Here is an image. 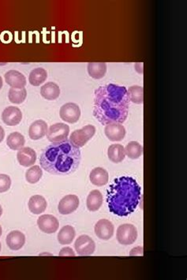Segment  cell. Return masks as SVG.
Masks as SVG:
<instances>
[{
    "mask_svg": "<svg viewBox=\"0 0 187 280\" xmlns=\"http://www.w3.org/2000/svg\"><path fill=\"white\" fill-rule=\"evenodd\" d=\"M70 134V127L67 124L58 122L51 125L47 132V138L52 143H58L65 141L68 139Z\"/></svg>",
    "mask_w": 187,
    "mask_h": 280,
    "instance_id": "cell-5",
    "label": "cell"
},
{
    "mask_svg": "<svg viewBox=\"0 0 187 280\" xmlns=\"http://www.w3.org/2000/svg\"><path fill=\"white\" fill-rule=\"evenodd\" d=\"M6 144L12 150H19V149H22L25 145V137L19 132H14L7 137Z\"/></svg>",
    "mask_w": 187,
    "mask_h": 280,
    "instance_id": "cell-24",
    "label": "cell"
},
{
    "mask_svg": "<svg viewBox=\"0 0 187 280\" xmlns=\"http://www.w3.org/2000/svg\"><path fill=\"white\" fill-rule=\"evenodd\" d=\"M76 232L75 228L70 225L64 226L58 232V241L61 245L71 244L75 239Z\"/></svg>",
    "mask_w": 187,
    "mask_h": 280,
    "instance_id": "cell-25",
    "label": "cell"
},
{
    "mask_svg": "<svg viewBox=\"0 0 187 280\" xmlns=\"http://www.w3.org/2000/svg\"><path fill=\"white\" fill-rule=\"evenodd\" d=\"M75 249L80 256H90L95 252L96 245L94 241L88 235H81L76 239L75 243Z\"/></svg>",
    "mask_w": 187,
    "mask_h": 280,
    "instance_id": "cell-8",
    "label": "cell"
},
{
    "mask_svg": "<svg viewBox=\"0 0 187 280\" xmlns=\"http://www.w3.org/2000/svg\"><path fill=\"white\" fill-rule=\"evenodd\" d=\"M103 205V197L101 192L97 190L90 192L88 196L86 205L90 211H96L101 208Z\"/></svg>",
    "mask_w": 187,
    "mask_h": 280,
    "instance_id": "cell-21",
    "label": "cell"
},
{
    "mask_svg": "<svg viewBox=\"0 0 187 280\" xmlns=\"http://www.w3.org/2000/svg\"><path fill=\"white\" fill-rule=\"evenodd\" d=\"M79 206V199L76 195H67L61 200L58 204V209L62 215L73 213Z\"/></svg>",
    "mask_w": 187,
    "mask_h": 280,
    "instance_id": "cell-10",
    "label": "cell"
},
{
    "mask_svg": "<svg viewBox=\"0 0 187 280\" xmlns=\"http://www.w3.org/2000/svg\"><path fill=\"white\" fill-rule=\"evenodd\" d=\"M37 225L46 234H54L59 228V223L54 215H42L38 218Z\"/></svg>",
    "mask_w": 187,
    "mask_h": 280,
    "instance_id": "cell-9",
    "label": "cell"
},
{
    "mask_svg": "<svg viewBox=\"0 0 187 280\" xmlns=\"http://www.w3.org/2000/svg\"><path fill=\"white\" fill-rule=\"evenodd\" d=\"M28 205L32 213L39 215L45 211L48 204L44 197H42L40 195H34L29 199Z\"/></svg>",
    "mask_w": 187,
    "mask_h": 280,
    "instance_id": "cell-19",
    "label": "cell"
},
{
    "mask_svg": "<svg viewBox=\"0 0 187 280\" xmlns=\"http://www.w3.org/2000/svg\"><path fill=\"white\" fill-rule=\"evenodd\" d=\"M5 138V131L3 128L0 125V143L2 142Z\"/></svg>",
    "mask_w": 187,
    "mask_h": 280,
    "instance_id": "cell-34",
    "label": "cell"
},
{
    "mask_svg": "<svg viewBox=\"0 0 187 280\" xmlns=\"http://www.w3.org/2000/svg\"><path fill=\"white\" fill-rule=\"evenodd\" d=\"M27 96V91L24 88H10L9 90L8 98L13 104L15 105H21L25 101Z\"/></svg>",
    "mask_w": 187,
    "mask_h": 280,
    "instance_id": "cell-28",
    "label": "cell"
},
{
    "mask_svg": "<svg viewBox=\"0 0 187 280\" xmlns=\"http://www.w3.org/2000/svg\"><path fill=\"white\" fill-rule=\"evenodd\" d=\"M6 242L11 250H19L25 245V236L19 230H13L6 237Z\"/></svg>",
    "mask_w": 187,
    "mask_h": 280,
    "instance_id": "cell-17",
    "label": "cell"
},
{
    "mask_svg": "<svg viewBox=\"0 0 187 280\" xmlns=\"http://www.w3.org/2000/svg\"><path fill=\"white\" fill-rule=\"evenodd\" d=\"M104 133L111 141H121L126 136V129L119 122H112L105 125Z\"/></svg>",
    "mask_w": 187,
    "mask_h": 280,
    "instance_id": "cell-13",
    "label": "cell"
},
{
    "mask_svg": "<svg viewBox=\"0 0 187 280\" xmlns=\"http://www.w3.org/2000/svg\"><path fill=\"white\" fill-rule=\"evenodd\" d=\"M4 78L6 84H8L11 88L20 89L25 88V86H26L25 76L17 70H10L6 72Z\"/></svg>",
    "mask_w": 187,
    "mask_h": 280,
    "instance_id": "cell-15",
    "label": "cell"
},
{
    "mask_svg": "<svg viewBox=\"0 0 187 280\" xmlns=\"http://www.w3.org/2000/svg\"><path fill=\"white\" fill-rule=\"evenodd\" d=\"M11 179L10 176L0 174V193L8 191L11 188Z\"/></svg>",
    "mask_w": 187,
    "mask_h": 280,
    "instance_id": "cell-31",
    "label": "cell"
},
{
    "mask_svg": "<svg viewBox=\"0 0 187 280\" xmlns=\"http://www.w3.org/2000/svg\"><path fill=\"white\" fill-rule=\"evenodd\" d=\"M2 79L1 78V76H0V90L2 88Z\"/></svg>",
    "mask_w": 187,
    "mask_h": 280,
    "instance_id": "cell-35",
    "label": "cell"
},
{
    "mask_svg": "<svg viewBox=\"0 0 187 280\" xmlns=\"http://www.w3.org/2000/svg\"><path fill=\"white\" fill-rule=\"evenodd\" d=\"M2 207H1V205H0V217H1V215H2Z\"/></svg>",
    "mask_w": 187,
    "mask_h": 280,
    "instance_id": "cell-36",
    "label": "cell"
},
{
    "mask_svg": "<svg viewBox=\"0 0 187 280\" xmlns=\"http://www.w3.org/2000/svg\"><path fill=\"white\" fill-rule=\"evenodd\" d=\"M114 225L109 220H99L95 226V234L96 236L102 240H109L114 235Z\"/></svg>",
    "mask_w": 187,
    "mask_h": 280,
    "instance_id": "cell-11",
    "label": "cell"
},
{
    "mask_svg": "<svg viewBox=\"0 0 187 280\" xmlns=\"http://www.w3.org/2000/svg\"><path fill=\"white\" fill-rule=\"evenodd\" d=\"M43 172L39 166H33L25 173V178L30 184H36L40 181Z\"/></svg>",
    "mask_w": 187,
    "mask_h": 280,
    "instance_id": "cell-30",
    "label": "cell"
},
{
    "mask_svg": "<svg viewBox=\"0 0 187 280\" xmlns=\"http://www.w3.org/2000/svg\"><path fill=\"white\" fill-rule=\"evenodd\" d=\"M60 118L68 123H76L81 117V110L75 103H67L62 106L59 111Z\"/></svg>",
    "mask_w": 187,
    "mask_h": 280,
    "instance_id": "cell-7",
    "label": "cell"
},
{
    "mask_svg": "<svg viewBox=\"0 0 187 280\" xmlns=\"http://www.w3.org/2000/svg\"><path fill=\"white\" fill-rule=\"evenodd\" d=\"M0 251H1V243H0Z\"/></svg>",
    "mask_w": 187,
    "mask_h": 280,
    "instance_id": "cell-38",
    "label": "cell"
},
{
    "mask_svg": "<svg viewBox=\"0 0 187 280\" xmlns=\"http://www.w3.org/2000/svg\"><path fill=\"white\" fill-rule=\"evenodd\" d=\"M88 73L94 79H101L107 73V64L105 63H90L87 66Z\"/></svg>",
    "mask_w": 187,
    "mask_h": 280,
    "instance_id": "cell-23",
    "label": "cell"
},
{
    "mask_svg": "<svg viewBox=\"0 0 187 280\" xmlns=\"http://www.w3.org/2000/svg\"><path fill=\"white\" fill-rule=\"evenodd\" d=\"M2 120L6 125L15 126L21 122L22 113L19 107L10 106L2 111Z\"/></svg>",
    "mask_w": 187,
    "mask_h": 280,
    "instance_id": "cell-12",
    "label": "cell"
},
{
    "mask_svg": "<svg viewBox=\"0 0 187 280\" xmlns=\"http://www.w3.org/2000/svg\"><path fill=\"white\" fill-rule=\"evenodd\" d=\"M90 181L96 186H105L109 180V175L102 167H96L92 170L90 175Z\"/></svg>",
    "mask_w": 187,
    "mask_h": 280,
    "instance_id": "cell-18",
    "label": "cell"
},
{
    "mask_svg": "<svg viewBox=\"0 0 187 280\" xmlns=\"http://www.w3.org/2000/svg\"><path fill=\"white\" fill-rule=\"evenodd\" d=\"M48 130V124L46 123V122L41 120H37L29 126V138L34 140L41 139L47 134Z\"/></svg>",
    "mask_w": 187,
    "mask_h": 280,
    "instance_id": "cell-16",
    "label": "cell"
},
{
    "mask_svg": "<svg viewBox=\"0 0 187 280\" xmlns=\"http://www.w3.org/2000/svg\"><path fill=\"white\" fill-rule=\"evenodd\" d=\"M58 256L59 257H75V253L70 247H65L61 249Z\"/></svg>",
    "mask_w": 187,
    "mask_h": 280,
    "instance_id": "cell-32",
    "label": "cell"
},
{
    "mask_svg": "<svg viewBox=\"0 0 187 280\" xmlns=\"http://www.w3.org/2000/svg\"><path fill=\"white\" fill-rule=\"evenodd\" d=\"M127 94L130 101L136 105H142L143 103V87L139 86H131L127 89Z\"/></svg>",
    "mask_w": 187,
    "mask_h": 280,
    "instance_id": "cell-29",
    "label": "cell"
},
{
    "mask_svg": "<svg viewBox=\"0 0 187 280\" xmlns=\"http://www.w3.org/2000/svg\"><path fill=\"white\" fill-rule=\"evenodd\" d=\"M116 239L120 244L124 245L134 243L137 239V230L133 224H123L117 229Z\"/></svg>",
    "mask_w": 187,
    "mask_h": 280,
    "instance_id": "cell-6",
    "label": "cell"
},
{
    "mask_svg": "<svg viewBox=\"0 0 187 280\" xmlns=\"http://www.w3.org/2000/svg\"><path fill=\"white\" fill-rule=\"evenodd\" d=\"M143 248L142 246H137L133 248L130 253V256H142L143 255Z\"/></svg>",
    "mask_w": 187,
    "mask_h": 280,
    "instance_id": "cell-33",
    "label": "cell"
},
{
    "mask_svg": "<svg viewBox=\"0 0 187 280\" xmlns=\"http://www.w3.org/2000/svg\"><path fill=\"white\" fill-rule=\"evenodd\" d=\"M2 228H1V226H0V237H1V235H2Z\"/></svg>",
    "mask_w": 187,
    "mask_h": 280,
    "instance_id": "cell-37",
    "label": "cell"
},
{
    "mask_svg": "<svg viewBox=\"0 0 187 280\" xmlns=\"http://www.w3.org/2000/svg\"><path fill=\"white\" fill-rule=\"evenodd\" d=\"M142 199L141 186L131 177L114 179L107 192V203L111 212L119 216L133 213Z\"/></svg>",
    "mask_w": 187,
    "mask_h": 280,
    "instance_id": "cell-3",
    "label": "cell"
},
{
    "mask_svg": "<svg viewBox=\"0 0 187 280\" xmlns=\"http://www.w3.org/2000/svg\"><path fill=\"white\" fill-rule=\"evenodd\" d=\"M17 159L20 165L25 167H30L34 165L37 161V153L31 148L23 147L18 152Z\"/></svg>",
    "mask_w": 187,
    "mask_h": 280,
    "instance_id": "cell-14",
    "label": "cell"
},
{
    "mask_svg": "<svg viewBox=\"0 0 187 280\" xmlns=\"http://www.w3.org/2000/svg\"><path fill=\"white\" fill-rule=\"evenodd\" d=\"M40 94L48 101H55L60 95V88L54 82L44 84L40 88Z\"/></svg>",
    "mask_w": 187,
    "mask_h": 280,
    "instance_id": "cell-20",
    "label": "cell"
},
{
    "mask_svg": "<svg viewBox=\"0 0 187 280\" xmlns=\"http://www.w3.org/2000/svg\"><path fill=\"white\" fill-rule=\"evenodd\" d=\"M81 151L70 140L52 143L40 155L42 168L55 175H68L74 173L81 163Z\"/></svg>",
    "mask_w": 187,
    "mask_h": 280,
    "instance_id": "cell-2",
    "label": "cell"
},
{
    "mask_svg": "<svg viewBox=\"0 0 187 280\" xmlns=\"http://www.w3.org/2000/svg\"><path fill=\"white\" fill-rule=\"evenodd\" d=\"M108 156L109 159L113 163H121L126 157L125 148L122 144H112L108 148Z\"/></svg>",
    "mask_w": 187,
    "mask_h": 280,
    "instance_id": "cell-22",
    "label": "cell"
},
{
    "mask_svg": "<svg viewBox=\"0 0 187 280\" xmlns=\"http://www.w3.org/2000/svg\"><path fill=\"white\" fill-rule=\"evenodd\" d=\"M94 96V115L102 125L127 120L131 101L126 87L109 84L96 88Z\"/></svg>",
    "mask_w": 187,
    "mask_h": 280,
    "instance_id": "cell-1",
    "label": "cell"
},
{
    "mask_svg": "<svg viewBox=\"0 0 187 280\" xmlns=\"http://www.w3.org/2000/svg\"><path fill=\"white\" fill-rule=\"evenodd\" d=\"M96 134V127L93 125H87L80 130H76L71 134L70 141L78 149L83 147Z\"/></svg>",
    "mask_w": 187,
    "mask_h": 280,
    "instance_id": "cell-4",
    "label": "cell"
},
{
    "mask_svg": "<svg viewBox=\"0 0 187 280\" xmlns=\"http://www.w3.org/2000/svg\"><path fill=\"white\" fill-rule=\"evenodd\" d=\"M125 153L130 159H137L142 155L143 148L137 141H131L126 147Z\"/></svg>",
    "mask_w": 187,
    "mask_h": 280,
    "instance_id": "cell-27",
    "label": "cell"
},
{
    "mask_svg": "<svg viewBox=\"0 0 187 280\" xmlns=\"http://www.w3.org/2000/svg\"><path fill=\"white\" fill-rule=\"evenodd\" d=\"M47 78L48 73L44 68L42 67L36 68L29 73V83L31 84L32 86H39L41 84L44 83Z\"/></svg>",
    "mask_w": 187,
    "mask_h": 280,
    "instance_id": "cell-26",
    "label": "cell"
}]
</instances>
